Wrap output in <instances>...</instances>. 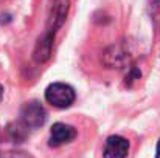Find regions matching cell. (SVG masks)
Listing matches in <instances>:
<instances>
[{
	"label": "cell",
	"instance_id": "obj_9",
	"mask_svg": "<svg viewBox=\"0 0 160 158\" xmlns=\"http://www.w3.org/2000/svg\"><path fill=\"white\" fill-rule=\"evenodd\" d=\"M2 98H3V87L0 85V101H2Z\"/></svg>",
	"mask_w": 160,
	"mask_h": 158
},
{
	"label": "cell",
	"instance_id": "obj_5",
	"mask_svg": "<svg viewBox=\"0 0 160 158\" xmlns=\"http://www.w3.org/2000/svg\"><path fill=\"white\" fill-rule=\"evenodd\" d=\"M129 154V141L120 135H112L106 140L103 155L104 158H126Z\"/></svg>",
	"mask_w": 160,
	"mask_h": 158
},
{
	"label": "cell",
	"instance_id": "obj_3",
	"mask_svg": "<svg viewBox=\"0 0 160 158\" xmlns=\"http://www.w3.org/2000/svg\"><path fill=\"white\" fill-rule=\"evenodd\" d=\"M20 119H22L25 127H28V129H39L45 122L47 113H45L44 107L39 104L38 101H31V103H27L22 107Z\"/></svg>",
	"mask_w": 160,
	"mask_h": 158
},
{
	"label": "cell",
	"instance_id": "obj_7",
	"mask_svg": "<svg viewBox=\"0 0 160 158\" xmlns=\"http://www.w3.org/2000/svg\"><path fill=\"white\" fill-rule=\"evenodd\" d=\"M0 158H31L28 154L25 152H6L3 155H0Z\"/></svg>",
	"mask_w": 160,
	"mask_h": 158
},
{
	"label": "cell",
	"instance_id": "obj_6",
	"mask_svg": "<svg viewBox=\"0 0 160 158\" xmlns=\"http://www.w3.org/2000/svg\"><path fill=\"white\" fill-rule=\"evenodd\" d=\"M52 47H53V36L44 34V36L39 39L38 45H36V50H34V60L39 62V64L45 62V60L50 57V54H52Z\"/></svg>",
	"mask_w": 160,
	"mask_h": 158
},
{
	"label": "cell",
	"instance_id": "obj_8",
	"mask_svg": "<svg viewBox=\"0 0 160 158\" xmlns=\"http://www.w3.org/2000/svg\"><path fill=\"white\" fill-rule=\"evenodd\" d=\"M156 158H160V140L157 143V149H156Z\"/></svg>",
	"mask_w": 160,
	"mask_h": 158
},
{
	"label": "cell",
	"instance_id": "obj_2",
	"mask_svg": "<svg viewBox=\"0 0 160 158\" xmlns=\"http://www.w3.org/2000/svg\"><path fill=\"white\" fill-rule=\"evenodd\" d=\"M68 8H70V0H52L50 2L45 34H50L54 37V33L64 25L67 19Z\"/></svg>",
	"mask_w": 160,
	"mask_h": 158
},
{
	"label": "cell",
	"instance_id": "obj_4",
	"mask_svg": "<svg viewBox=\"0 0 160 158\" xmlns=\"http://www.w3.org/2000/svg\"><path fill=\"white\" fill-rule=\"evenodd\" d=\"M75 138H76L75 127H72L68 124H64V122H56V124H53V127L50 130V141H48V144L52 147H59V146L72 143Z\"/></svg>",
	"mask_w": 160,
	"mask_h": 158
},
{
	"label": "cell",
	"instance_id": "obj_1",
	"mask_svg": "<svg viewBox=\"0 0 160 158\" xmlns=\"http://www.w3.org/2000/svg\"><path fill=\"white\" fill-rule=\"evenodd\" d=\"M75 90L64 82L50 84L45 90V99L58 108H67L75 103Z\"/></svg>",
	"mask_w": 160,
	"mask_h": 158
}]
</instances>
